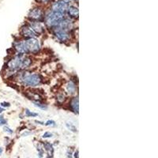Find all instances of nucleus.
<instances>
[{"label": "nucleus", "instance_id": "nucleus-26", "mask_svg": "<svg viewBox=\"0 0 158 158\" xmlns=\"http://www.w3.org/2000/svg\"><path fill=\"white\" fill-rule=\"evenodd\" d=\"M2 149L1 148V146H0V155H2Z\"/></svg>", "mask_w": 158, "mask_h": 158}, {"label": "nucleus", "instance_id": "nucleus-10", "mask_svg": "<svg viewBox=\"0 0 158 158\" xmlns=\"http://www.w3.org/2000/svg\"><path fill=\"white\" fill-rule=\"evenodd\" d=\"M70 108L74 113L78 114L79 112V101L78 97H75L71 99L70 102Z\"/></svg>", "mask_w": 158, "mask_h": 158}, {"label": "nucleus", "instance_id": "nucleus-3", "mask_svg": "<svg viewBox=\"0 0 158 158\" xmlns=\"http://www.w3.org/2000/svg\"><path fill=\"white\" fill-rule=\"evenodd\" d=\"M21 81L26 86L36 87L42 83V77L39 74H26L22 76Z\"/></svg>", "mask_w": 158, "mask_h": 158}, {"label": "nucleus", "instance_id": "nucleus-9", "mask_svg": "<svg viewBox=\"0 0 158 158\" xmlns=\"http://www.w3.org/2000/svg\"><path fill=\"white\" fill-rule=\"evenodd\" d=\"M21 32H22V36H23L24 37L27 38V39H29V38H33L36 36H37V35L34 32V31L29 27V25H25V26H23V27L22 28Z\"/></svg>", "mask_w": 158, "mask_h": 158}, {"label": "nucleus", "instance_id": "nucleus-18", "mask_svg": "<svg viewBox=\"0 0 158 158\" xmlns=\"http://www.w3.org/2000/svg\"><path fill=\"white\" fill-rule=\"evenodd\" d=\"M45 126H56V122L54 120H48L44 123Z\"/></svg>", "mask_w": 158, "mask_h": 158}, {"label": "nucleus", "instance_id": "nucleus-8", "mask_svg": "<svg viewBox=\"0 0 158 158\" xmlns=\"http://www.w3.org/2000/svg\"><path fill=\"white\" fill-rule=\"evenodd\" d=\"M29 18L33 21H40L43 18V12L40 8H34L31 10L29 14Z\"/></svg>", "mask_w": 158, "mask_h": 158}, {"label": "nucleus", "instance_id": "nucleus-12", "mask_svg": "<svg viewBox=\"0 0 158 158\" xmlns=\"http://www.w3.org/2000/svg\"><path fill=\"white\" fill-rule=\"evenodd\" d=\"M67 89L68 91L69 94L70 95H73L76 93V85L75 83L73 82L72 81H70L68 83H67Z\"/></svg>", "mask_w": 158, "mask_h": 158}, {"label": "nucleus", "instance_id": "nucleus-16", "mask_svg": "<svg viewBox=\"0 0 158 158\" xmlns=\"http://www.w3.org/2000/svg\"><path fill=\"white\" fill-rule=\"evenodd\" d=\"M38 114L33 111H29V109H25V116L26 117H36L37 116Z\"/></svg>", "mask_w": 158, "mask_h": 158}, {"label": "nucleus", "instance_id": "nucleus-17", "mask_svg": "<svg viewBox=\"0 0 158 158\" xmlns=\"http://www.w3.org/2000/svg\"><path fill=\"white\" fill-rule=\"evenodd\" d=\"M65 99H66V97L63 94H58L57 96V101L59 103V104H62V103L64 102Z\"/></svg>", "mask_w": 158, "mask_h": 158}, {"label": "nucleus", "instance_id": "nucleus-13", "mask_svg": "<svg viewBox=\"0 0 158 158\" xmlns=\"http://www.w3.org/2000/svg\"><path fill=\"white\" fill-rule=\"evenodd\" d=\"M44 148H45V150L47 151L48 153V155L49 156H52V154H53V152H54V149H53V147H52V146L51 145L50 143H45L44 144Z\"/></svg>", "mask_w": 158, "mask_h": 158}, {"label": "nucleus", "instance_id": "nucleus-14", "mask_svg": "<svg viewBox=\"0 0 158 158\" xmlns=\"http://www.w3.org/2000/svg\"><path fill=\"white\" fill-rule=\"evenodd\" d=\"M66 126H67V127L68 128L70 131H72V132H77V128H76V127L74 126L72 123L67 122L66 123Z\"/></svg>", "mask_w": 158, "mask_h": 158}, {"label": "nucleus", "instance_id": "nucleus-21", "mask_svg": "<svg viewBox=\"0 0 158 158\" xmlns=\"http://www.w3.org/2000/svg\"><path fill=\"white\" fill-rule=\"evenodd\" d=\"M52 134L51 132H45L44 134L43 135V138H52Z\"/></svg>", "mask_w": 158, "mask_h": 158}, {"label": "nucleus", "instance_id": "nucleus-2", "mask_svg": "<svg viewBox=\"0 0 158 158\" xmlns=\"http://www.w3.org/2000/svg\"><path fill=\"white\" fill-rule=\"evenodd\" d=\"M32 59L29 57L19 54L11 59L7 63V67L11 71L25 70L32 64Z\"/></svg>", "mask_w": 158, "mask_h": 158}, {"label": "nucleus", "instance_id": "nucleus-24", "mask_svg": "<svg viewBox=\"0 0 158 158\" xmlns=\"http://www.w3.org/2000/svg\"><path fill=\"white\" fill-rule=\"evenodd\" d=\"M36 123H39V124H41V125H44V123H42V122H40V121L36 120Z\"/></svg>", "mask_w": 158, "mask_h": 158}, {"label": "nucleus", "instance_id": "nucleus-6", "mask_svg": "<svg viewBox=\"0 0 158 158\" xmlns=\"http://www.w3.org/2000/svg\"><path fill=\"white\" fill-rule=\"evenodd\" d=\"M68 6V3L67 2H65L63 0H59L52 5V10L61 13V14L64 15V13L67 10Z\"/></svg>", "mask_w": 158, "mask_h": 158}, {"label": "nucleus", "instance_id": "nucleus-1", "mask_svg": "<svg viewBox=\"0 0 158 158\" xmlns=\"http://www.w3.org/2000/svg\"><path fill=\"white\" fill-rule=\"evenodd\" d=\"M15 48L21 55L36 54L40 50V44L36 38H29L15 44Z\"/></svg>", "mask_w": 158, "mask_h": 158}, {"label": "nucleus", "instance_id": "nucleus-15", "mask_svg": "<svg viewBox=\"0 0 158 158\" xmlns=\"http://www.w3.org/2000/svg\"><path fill=\"white\" fill-rule=\"evenodd\" d=\"M33 104H34V105L36 107H37V108H40V109H43V110H46L48 108V107L45 105V104H42V103L39 102V101H33Z\"/></svg>", "mask_w": 158, "mask_h": 158}, {"label": "nucleus", "instance_id": "nucleus-5", "mask_svg": "<svg viewBox=\"0 0 158 158\" xmlns=\"http://www.w3.org/2000/svg\"><path fill=\"white\" fill-rule=\"evenodd\" d=\"M54 35L59 40L62 42H67L70 40V35L69 31L65 30L60 27H56L54 30Z\"/></svg>", "mask_w": 158, "mask_h": 158}, {"label": "nucleus", "instance_id": "nucleus-28", "mask_svg": "<svg viewBox=\"0 0 158 158\" xmlns=\"http://www.w3.org/2000/svg\"><path fill=\"white\" fill-rule=\"evenodd\" d=\"M48 158H51V156H48Z\"/></svg>", "mask_w": 158, "mask_h": 158}, {"label": "nucleus", "instance_id": "nucleus-23", "mask_svg": "<svg viewBox=\"0 0 158 158\" xmlns=\"http://www.w3.org/2000/svg\"><path fill=\"white\" fill-rule=\"evenodd\" d=\"M74 158H78V150H77L74 153Z\"/></svg>", "mask_w": 158, "mask_h": 158}, {"label": "nucleus", "instance_id": "nucleus-20", "mask_svg": "<svg viewBox=\"0 0 158 158\" xmlns=\"http://www.w3.org/2000/svg\"><path fill=\"white\" fill-rule=\"evenodd\" d=\"M3 131L8 134H13V132H14V131H13V130H11L9 127H4Z\"/></svg>", "mask_w": 158, "mask_h": 158}, {"label": "nucleus", "instance_id": "nucleus-27", "mask_svg": "<svg viewBox=\"0 0 158 158\" xmlns=\"http://www.w3.org/2000/svg\"><path fill=\"white\" fill-rule=\"evenodd\" d=\"M63 1H65V2H67V3H68L69 2H70V1H72V0H63Z\"/></svg>", "mask_w": 158, "mask_h": 158}, {"label": "nucleus", "instance_id": "nucleus-4", "mask_svg": "<svg viewBox=\"0 0 158 158\" xmlns=\"http://www.w3.org/2000/svg\"><path fill=\"white\" fill-rule=\"evenodd\" d=\"M63 18H64L63 14L52 10L45 17V22L48 27H56Z\"/></svg>", "mask_w": 158, "mask_h": 158}, {"label": "nucleus", "instance_id": "nucleus-19", "mask_svg": "<svg viewBox=\"0 0 158 158\" xmlns=\"http://www.w3.org/2000/svg\"><path fill=\"white\" fill-rule=\"evenodd\" d=\"M6 123H7V121L6 120L4 117L2 115H0V126L5 125V124H6Z\"/></svg>", "mask_w": 158, "mask_h": 158}, {"label": "nucleus", "instance_id": "nucleus-25", "mask_svg": "<svg viewBox=\"0 0 158 158\" xmlns=\"http://www.w3.org/2000/svg\"><path fill=\"white\" fill-rule=\"evenodd\" d=\"M3 111H4V108H2V107H0V113H2Z\"/></svg>", "mask_w": 158, "mask_h": 158}, {"label": "nucleus", "instance_id": "nucleus-22", "mask_svg": "<svg viewBox=\"0 0 158 158\" xmlns=\"http://www.w3.org/2000/svg\"><path fill=\"white\" fill-rule=\"evenodd\" d=\"M10 106V104L8 102H2L1 103V107H6V108H8V107Z\"/></svg>", "mask_w": 158, "mask_h": 158}, {"label": "nucleus", "instance_id": "nucleus-11", "mask_svg": "<svg viewBox=\"0 0 158 158\" xmlns=\"http://www.w3.org/2000/svg\"><path fill=\"white\" fill-rule=\"evenodd\" d=\"M67 12H68V15L70 18H78V9L77 7H75V6H68V8H67Z\"/></svg>", "mask_w": 158, "mask_h": 158}, {"label": "nucleus", "instance_id": "nucleus-7", "mask_svg": "<svg viewBox=\"0 0 158 158\" xmlns=\"http://www.w3.org/2000/svg\"><path fill=\"white\" fill-rule=\"evenodd\" d=\"M29 27L34 31V32L36 35L41 34L44 32V25H42L40 22H37V21H33V22H31L29 24Z\"/></svg>", "mask_w": 158, "mask_h": 158}]
</instances>
